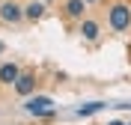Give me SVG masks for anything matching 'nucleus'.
Instances as JSON below:
<instances>
[{
    "mask_svg": "<svg viewBox=\"0 0 131 125\" xmlns=\"http://www.w3.org/2000/svg\"><path fill=\"white\" fill-rule=\"evenodd\" d=\"M107 104L104 101H90V104H83V107L74 110V116H90V113H98V110H104Z\"/></svg>",
    "mask_w": 131,
    "mask_h": 125,
    "instance_id": "nucleus-6",
    "label": "nucleus"
},
{
    "mask_svg": "<svg viewBox=\"0 0 131 125\" xmlns=\"http://www.w3.org/2000/svg\"><path fill=\"white\" fill-rule=\"evenodd\" d=\"M24 107L33 116H51V113H54V101H51L48 95H33V98H27Z\"/></svg>",
    "mask_w": 131,
    "mask_h": 125,
    "instance_id": "nucleus-1",
    "label": "nucleus"
},
{
    "mask_svg": "<svg viewBox=\"0 0 131 125\" xmlns=\"http://www.w3.org/2000/svg\"><path fill=\"white\" fill-rule=\"evenodd\" d=\"M18 75H21V72H18V66H15V63H6V66H0V81H3V83H15V81H18Z\"/></svg>",
    "mask_w": 131,
    "mask_h": 125,
    "instance_id": "nucleus-5",
    "label": "nucleus"
},
{
    "mask_svg": "<svg viewBox=\"0 0 131 125\" xmlns=\"http://www.w3.org/2000/svg\"><path fill=\"white\" fill-rule=\"evenodd\" d=\"M0 54H3V42H0Z\"/></svg>",
    "mask_w": 131,
    "mask_h": 125,
    "instance_id": "nucleus-11",
    "label": "nucleus"
},
{
    "mask_svg": "<svg viewBox=\"0 0 131 125\" xmlns=\"http://www.w3.org/2000/svg\"><path fill=\"white\" fill-rule=\"evenodd\" d=\"M66 9H69V15H72V18H81L83 9H86V3H83V0H69V6H66Z\"/></svg>",
    "mask_w": 131,
    "mask_h": 125,
    "instance_id": "nucleus-8",
    "label": "nucleus"
},
{
    "mask_svg": "<svg viewBox=\"0 0 131 125\" xmlns=\"http://www.w3.org/2000/svg\"><path fill=\"white\" fill-rule=\"evenodd\" d=\"M110 27H113V30H128L131 27V9L125 6V3H116V6L110 9Z\"/></svg>",
    "mask_w": 131,
    "mask_h": 125,
    "instance_id": "nucleus-2",
    "label": "nucleus"
},
{
    "mask_svg": "<svg viewBox=\"0 0 131 125\" xmlns=\"http://www.w3.org/2000/svg\"><path fill=\"white\" fill-rule=\"evenodd\" d=\"M81 33H83V39H95V36H98V24H95V21H83Z\"/></svg>",
    "mask_w": 131,
    "mask_h": 125,
    "instance_id": "nucleus-9",
    "label": "nucleus"
},
{
    "mask_svg": "<svg viewBox=\"0 0 131 125\" xmlns=\"http://www.w3.org/2000/svg\"><path fill=\"white\" fill-rule=\"evenodd\" d=\"M21 15H24V12H21V6H18L15 0H6V3H0V21H6V24H15Z\"/></svg>",
    "mask_w": 131,
    "mask_h": 125,
    "instance_id": "nucleus-3",
    "label": "nucleus"
},
{
    "mask_svg": "<svg viewBox=\"0 0 131 125\" xmlns=\"http://www.w3.org/2000/svg\"><path fill=\"white\" fill-rule=\"evenodd\" d=\"M107 125H122V122H107Z\"/></svg>",
    "mask_w": 131,
    "mask_h": 125,
    "instance_id": "nucleus-10",
    "label": "nucleus"
},
{
    "mask_svg": "<svg viewBox=\"0 0 131 125\" xmlns=\"http://www.w3.org/2000/svg\"><path fill=\"white\" fill-rule=\"evenodd\" d=\"M15 89L21 92V95H30V92L36 89V77H33V75H18V81H15Z\"/></svg>",
    "mask_w": 131,
    "mask_h": 125,
    "instance_id": "nucleus-4",
    "label": "nucleus"
},
{
    "mask_svg": "<svg viewBox=\"0 0 131 125\" xmlns=\"http://www.w3.org/2000/svg\"><path fill=\"white\" fill-rule=\"evenodd\" d=\"M24 15H27V18H30V21H39V18H42V15H45V3H36V0H33L30 6H27V9H24Z\"/></svg>",
    "mask_w": 131,
    "mask_h": 125,
    "instance_id": "nucleus-7",
    "label": "nucleus"
}]
</instances>
